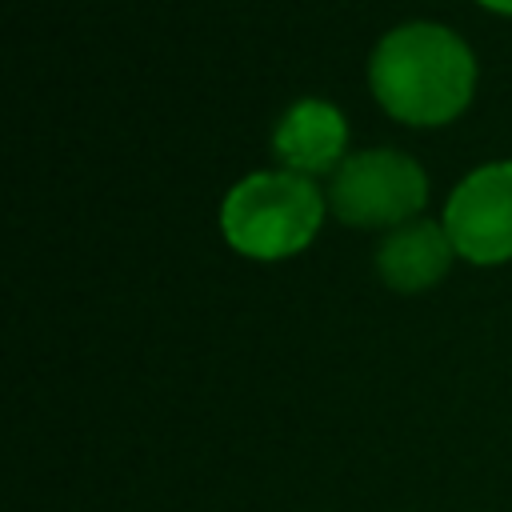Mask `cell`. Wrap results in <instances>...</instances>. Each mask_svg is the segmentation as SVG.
<instances>
[{"label":"cell","instance_id":"1","mask_svg":"<svg viewBox=\"0 0 512 512\" xmlns=\"http://www.w3.org/2000/svg\"><path fill=\"white\" fill-rule=\"evenodd\" d=\"M368 84L376 104L404 124L456 120L476 88L472 48L444 24L412 20L392 28L368 60Z\"/></svg>","mask_w":512,"mask_h":512},{"label":"cell","instance_id":"2","mask_svg":"<svg viewBox=\"0 0 512 512\" xmlns=\"http://www.w3.org/2000/svg\"><path fill=\"white\" fill-rule=\"evenodd\" d=\"M324 220V196L296 172H252L220 204L224 240L252 260H284L312 244Z\"/></svg>","mask_w":512,"mask_h":512},{"label":"cell","instance_id":"3","mask_svg":"<svg viewBox=\"0 0 512 512\" xmlns=\"http://www.w3.org/2000/svg\"><path fill=\"white\" fill-rule=\"evenodd\" d=\"M424 200V168L396 148H364L344 156L328 184L332 212L356 228H400L424 208Z\"/></svg>","mask_w":512,"mask_h":512},{"label":"cell","instance_id":"4","mask_svg":"<svg viewBox=\"0 0 512 512\" xmlns=\"http://www.w3.org/2000/svg\"><path fill=\"white\" fill-rule=\"evenodd\" d=\"M444 232L472 264L512 260V160L468 172L444 204Z\"/></svg>","mask_w":512,"mask_h":512},{"label":"cell","instance_id":"5","mask_svg":"<svg viewBox=\"0 0 512 512\" xmlns=\"http://www.w3.org/2000/svg\"><path fill=\"white\" fill-rule=\"evenodd\" d=\"M344 148H348V124L340 108L320 96L296 100L272 132V152L284 164V172L308 180L316 172H336L344 164Z\"/></svg>","mask_w":512,"mask_h":512},{"label":"cell","instance_id":"6","mask_svg":"<svg viewBox=\"0 0 512 512\" xmlns=\"http://www.w3.org/2000/svg\"><path fill=\"white\" fill-rule=\"evenodd\" d=\"M452 256H456V248H452L444 224L408 220V224L392 228L380 240V248H376V272L396 292H424V288H432L448 272Z\"/></svg>","mask_w":512,"mask_h":512},{"label":"cell","instance_id":"7","mask_svg":"<svg viewBox=\"0 0 512 512\" xmlns=\"http://www.w3.org/2000/svg\"><path fill=\"white\" fill-rule=\"evenodd\" d=\"M476 4H484V8H492V12H504V16H512V0H476Z\"/></svg>","mask_w":512,"mask_h":512}]
</instances>
